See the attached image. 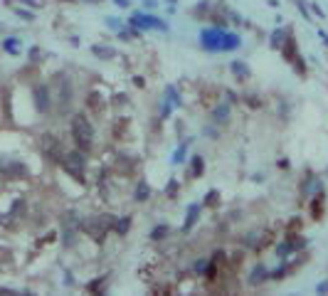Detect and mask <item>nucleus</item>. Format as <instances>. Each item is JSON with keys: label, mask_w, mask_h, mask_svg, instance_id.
Instances as JSON below:
<instances>
[{"label": "nucleus", "mask_w": 328, "mask_h": 296, "mask_svg": "<svg viewBox=\"0 0 328 296\" xmlns=\"http://www.w3.org/2000/svg\"><path fill=\"white\" fill-rule=\"evenodd\" d=\"M168 232H171V227H168V225H160V227H156V230L151 232V239H163Z\"/></svg>", "instance_id": "obj_20"}, {"label": "nucleus", "mask_w": 328, "mask_h": 296, "mask_svg": "<svg viewBox=\"0 0 328 296\" xmlns=\"http://www.w3.org/2000/svg\"><path fill=\"white\" fill-rule=\"evenodd\" d=\"M281 52H284V60L286 62H291L294 64V69L298 72V74H306V62H304V57L298 55V47H296V37H294V32L289 30V35H286V42L281 45Z\"/></svg>", "instance_id": "obj_4"}, {"label": "nucleus", "mask_w": 328, "mask_h": 296, "mask_svg": "<svg viewBox=\"0 0 328 296\" xmlns=\"http://www.w3.org/2000/svg\"><path fill=\"white\" fill-rule=\"evenodd\" d=\"M148 195H151V187H148L146 183H139V187H136V200H139V203H143Z\"/></svg>", "instance_id": "obj_16"}, {"label": "nucleus", "mask_w": 328, "mask_h": 296, "mask_svg": "<svg viewBox=\"0 0 328 296\" xmlns=\"http://www.w3.org/2000/svg\"><path fill=\"white\" fill-rule=\"evenodd\" d=\"M166 193L175 198V193H178V183H175V180H171V183H168V187H166Z\"/></svg>", "instance_id": "obj_24"}, {"label": "nucleus", "mask_w": 328, "mask_h": 296, "mask_svg": "<svg viewBox=\"0 0 328 296\" xmlns=\"http://www.w3.org/2000/svg\"><path fill=\"white\" fill-rule=\"evenodd\" d=\"M190 166H193V173H190V175H193V178H198V175H203V166H205V160H203L200 156H195V158H193V163H190Z\"/></svg>", "instance_id": "obj_17"}, {"label": "nucleus", "mask_w": 328, "mask_h": 296, "mask_svg": "<svg viewBox=\"0 0 328 296\" xmlns=\"http://www.w3.org/2000/svg\"><path fill=\"white\" fill-rule=\"evenodd\" d=\"M217 203H220V193H217V190H212V193L205 195V205L207 207H217Z\"/></svg>", "instance_id": "obj_21"}, {"label": "nucleus", "mask_w": 328, "mask_h": 296, "mask_svg": "<svg viewBox=\"0 0 328 296\" xmlns=\"http://www.w3.org/2000/svg\"><path fill=\"white\" fill-rule=\"evenodd\" d=\"M232 72H234L239 79H247V77H250V69L244 67V62H234V64H232Z\"/></svg>", "instance_id": "obj_18"}, {"label": "nucleus", "mask_w": 328, "mask_h": 296, "mask_svg": "<svg viewBox=\"0 0 328 296\" xmlns=\"http://www.w3.org/2000/svg\"><path fill=\"white\" fill-rule=\"evenodd\" d=\"M128 227H131V218H121V220L114 225V230H116L119 234H126V232H128Z\"/></svg>", "instance_id": "obj_19"}, {"label": "nucleus", "mask_w": 328, "mask_h": 296, "mask_svg": "<svg viewBox=\"0 0 328 296\" xmlns=\"http://www.w3.org/2000/svg\"><path fill=\"white\" fill-rule=\"evenodd\" d=\"M286 35H289V30H274V32H271V47L281 49V45L286 42Z\"/></svg>", "instance_id": "obj_15"}, {"label": "nucleus", "mask_w": 328, "mask_h": 296, "mask_svg": "<svg viewBox=\"0 0 328 296\" xmlns=\"http://www.w3.org/2000/svg\"><path fill=\"white\" fill-rule=\"evenodd\" d=\"M5 173H8V175H25L27 171L22 168V163H13L10 168H5Z\"/></svg>", "instance_id": "obj_23"}, {"label": "nucleus", "mask_w": 328, "mask_h": 296, "mask_svg": "<svg viewBox=\"0 0 328 296\" xmlns=\"http://www.w3.org/2000/svg\"><path fill=\"white\" fill-rule=\"evenodd\" d=\"M321 212H323V193H318L313 200H311V218L318 220L321 218Z\"/></svg>", "instance_id": "obj_14"}, {"label": "nucleus", "mask_w": 328, "mask_h": 296, "mask_svg": "<svg viewBox=\"0 0 328 296\" xmlns=\"http://www.w3.org/2000/svg\"><path fill=\"white\" fill-rule=\"evenodd\" d=\"M3 47H5V52H10V55H17V47H20V42H17L15 37H10V40H5V42H3Z\"/></svg>", "instance_id": "obj_22"}, {"label": "nucleus", "mask_w": 328, "mask_h": 296, "mask_svg": "<svg viewBox=\"0 0 328 296\" xmlns=\"http://www.w3.org/2000/svg\"><path fill=\"white\" fill-rule=\"evenodd\" d=\"M311 8H313V13H316V15H318V17H323V10H321V8H318V5H311Z\"/></svg>", "instance_id": "obj_26"}, {"label": "nucleus", "mask_w": 328, "mask_h": 296, "mask_svg": "<svg viewBox=\"0 0 328 296\" xmlns=\"http://www.w3.org/2000/svg\"><path fill=\"white\" fill-rule=\"evenodd\" d=\"M200 40H203L205 49H215V52L217 49H237L239 47V37L237 35H227L225 30H217V28L203 30Z\"/></svg>", "instance_id": "obj_2"}, {"label": "nucleus", "mask_w": 328, "mask_h": 296, "mask_svg": "<svg viewBox=\"0 0 328 296\" xmlns=\"http://www.w3.org/2000/svg\"><path fill=\"white\" fill-rule=\"evenodd\" d=\"M42 146H45V151H47V156H52L54 160H60L62 163V143H60V139H54V136H45L42 139Z\"/></svg>", "instance_id": "obj_9"}, {"label": "nucleus", "mask_w": 328, "mask_h": 296, "mask_svg": "<svg viewBox=\"0 0 328 296\" xmlns=\"http://www.w3.org/2000/svg\"><path fill=\"white\" fill-rule=\"evenodd\" d=\"M264 279H269V272L264 269V264H257V266H254V272L250 274V284H262Z\"/></svg>", "instance_id": "obj_12"}, {"label": "nucleus", "mask_w": 328, "mask_h": 296, "mask_svg": "<svg viewBox=\"0 0 328 296\" xmlns=\"http://www.w3.org/2000/svg\"><path fill=\"white\" fill-rule=\"evenodd\" d=\"M183 156H185V146H180V151L175 153V158H173V160H175V163H180V160H183Z\"/></svg>", "instance_id": "obj_25"}, {"label": "nucleus", "mask_w": 328, "mask_h": 296, "mask_svg": "<svg viewBox=\"0 0 328 296\" xmlns=\"http://www.w3.org/2000/svg\"><path fill=\"white\" fill-rule=\"evenodd\" d=\"M92 52H94L96 57H101V60H111V57H116V49L106 47V45H94V47H92Z\"/></svg>", "instance_id": "obj_13"}, {"label": "nucleus", "mask_w": 328, "mask_h": 296, "mask_svg": "<svg viewBox=\"0 0 328 296\" xmlns=\"http://www.w3.org/2000/svg\"><path fill=\"white\" fill-rule=\"evenodd\" d=\"M131 28H141V30H168L163 20L151 17V15H141V13H136V15L131 17Z\"/></svg>", "instance_id": "obj_7"}, {"label": "nucleus", "mask_w": 328, "mask_h": 296, "mask_svg": "<svg viewBox=\"0 0 328 296\" xmlns=\"http://www.w3.org/2000/svg\"><path fill=\"white\" fill-rule=\"evenodd\" d=\"M210 116H212V121H215V124L225 126V124L230 121V106H227V104H217L215 109H212V114H210Z\"/></svg>", "instance_id": "obj_10"}, {"label": "nucleus", "mask_w": 328, "mask_h": 296, "mask_svg": "<svg viewBox=\"0 0 328 296\" xmlns=\"http://www.w3.org/2000/svg\"><path fill=\"white\" fill-rule=\"evenodd\" d=\"M143 5L146 8H156V0H143Z\"/></svg>", "instance_id": "obj_27"}, {"label": "nucleus", "mask_w": 328, "mask_h": 296, "mask_svg": "<svg viewBox=\"0 0 328 296\" xmlns=\"http://www.w3.org/2000/svg\"><path fill=\"white\" fill-rule=\"evenodd\" d=\"M114 225H116V220L111 218V215H99V218H94V220L87 222V232H89L96 242H101L109 230H114Z\"/></svg>", "instance_id": "obj_5"}, {"label": "nucleus", "mask_w": 328, "mask_h": 296, "mask_svg": "<svg viewBox=\"0 0 328 296\" xmlns=\"http://www.w3.org/2000/svg\"><path fill=\"white\" fill-rule=\"evenodd\" d=\"M72 139H74V143L79 146L81 153L92 151V146H94V128H92V124L87 121L84 114H77L72 119Z\"/></svg>", "instance_id": "obj_1"}, {"label": "nucleus", "mask_w": 328, "mask_h": 296, "mask_svg": "<svg viewBox=\"0 0 328 296\" xmlns=\"http://www.w3.org/2000/svg\"><path fill=\"white\" fill-rule=\"evenodd\" d=\"M198 218H200V205H190V210H187V215H185V225H183V230L195 227Z\"/></svg>", "instance_id": "obj_11"}, {"label": "nucleus", "mask_w": 328, "mask_h": 296, "mask_svg": "<svg viewBox=\"0 0 328 296\" xmlns=\"http://www.w3.org/2000/svg\"><path fill=\"white\" fill-rule=\"evenodd\" d=\"M49 96H54L52 101L57 104V111L64 114L69 109V104H72V84H69L67 74H57V77H54V87H52Z\"/></svg>", "instance_id": "obj_3"}, {"label": "nucleus", "mask_w": 328, "mask_h": 296, "mask_svg": "<svg viewBox=\"0 0 328 296\" xmlns=\"http://www.w3.org/2000/svg\"><path fill=\"white\" fill-rule=\"evenodd\" d=\"M32 99H35V109L40 114H47L49 106H52V96H49V87L45 84H35L32 87Z\"/></svg>", "instance_id": "obj_8"}, {"label": "nucleus", "mask_w": 328, "mask_h": 296, "mask_svg": "<svg viewBox=\"0 0 328 296\" xmlns=\"http://www.w3.org/2000/svg\"><path fill=\"white\" fill-rule=\"evenodd\" d=\"M116 3H119V5H128V0H116Z\"/></svg>", "instance_id": "obj_28"}, {"label": "nucleus", "mask_w": 328, "mask_h": 296, "mask_svg": "<svg viewBox=\"0 0 328 296\" xmlns=\"http://www.w3.org/2000/svg\"><path fill=\"white\" fill-rule=\"evenodd\" d=\"M62 166H64V171H67L74 180H79V183L87 180V178H84L87 163H84V156H81V153H69V156H64V158H62Z\"/></svg>", "instance_id": "obj_6"}]
</instances>
